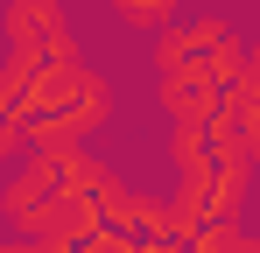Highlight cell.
<instances>
[{
    "mask_svg": "<svg viewBox=\"0 0 260 253\" xmlns=\"http://www.w3.org/2000/svg\"><path fill=\"white\" fill-rule=\"evenodd\" d=\"M113 169H99L78 141H28V155L0 183V218L21 239L78 246V239L99 232V183Z\"/></svg>",
    "mask_w": 260,
    "mask_h": 253,
    "instance_id": "6da1fadb",
    "label": "cell"
},
{
    "mask_svg": "<svg viewBox=\"0 0 260 253\" xmlns=\"http://www.w3.org/2000/svg\"><path fill=\"white\" fill-rule=\"evenodd\" d=\"M155 91H162V113L169 120H204L225 106V91L246 71V42L232 36V21H169L155 49Z\"/></svg>",
    "mask_w": 260,
    "mask_h": 253,
    "instance_id": "7a4b0ae2",
    "label": "cell"
},
{
    "mask_svg": "<svg viewBox=\"0 0 260 253\" xmlns=\"http://www.w3.org/2000/svg\"><path fill=\"white\" fill-rule=\"evenodd\" d=\"M0 99L28 120V141H85L91 126L113 120V84L78 64H0Z\"/></svg>",
    "mask_w": 260,
    "mask_h": 253,
    "instance_id": "3957f363",
    "label": "cell"
},
{
    "mask_svg": "<svg viewBox=\"0 0 260 253\" xmlns=\"http://www.w3.org/2000/svg\"><path fill=\"white\" fill-rule=\"evenodd\" d=\"M0 42L14 64H78V28H71L63 0H7Z\"/></svg>",
    "mask_w": 260,
    "mask_h": 253,
    "instance_id": "277c9868",
    "label": "cell"
},
{
    "mask_svg": "<svg viewBox=\"0 0 260 253\" xmlns=\"http://www.w3.org/2000/svg\"><path fill=\"white\" fill-rule=\"evenodd\" d=\"M190 253H260V239L239 225V218H211L190 232Z\"/></svg>",
    "mask_w": 260,
    "mask_h": 253,
    "instance_id": "5b68a950",
    "label": "cell"
},
{
    "mask_svg": "<svg viewBox=\"0 0 260 253\" xmlns=\"http://www.w3.org/2000/svg\"><path fill=\"white\" fill-rule=\"evenodd\" d=\"M176 7H183V0H113V14L127 21L134 36H162L176 21Z\"/></svg>",
    "mask_w": 260,
    "mask_h": 253,
    "instance_id": "8992f818",
    "label": "cell"
},
{
    "mask_svg": "<svg viewBox=\"0 0 260 253\" xmlns=\"http://www.w3.org/2000/svg\"><path fill=\"white\" fill-rule=\"evenodd\" d=\"M21 155H28V120H21V113L0 99V169H14Z\"/></svg>",
    "mask_w": 260,
    "mask_h": 253,
    "instance_id": "52a82bcc",
    "label": "cell"
},
{
    "mask_svg": "<svg viewBox=\"0 0 260 253\" xmlns=\"http://www.w3.org/2000/svg\"><path fill=\"white\" fill-rule=\"evenodd\" d=\"M0 253H99V232L78 239V246H43V239H21V232H14V239H0Z\"/></svg>",
    "mask_w": 260,
    "mask_h": 253,
    "instance_id": "ba28073f",
    "label": "cell"
},
{
    "mask_svg": "<svg viewBox=\"0 0 260 253\" xmlns=\"http://www.w3.org/2000/svg\"><path fill=\"white\" fill-rule=\"evenodd\" d=\"M232 91H246V99H260V36L246 42V71H239V84Z\"/></svg>",
    "mask_w": 260,
    "mask_h": 253,
    "instance_id": "9c48e42d",
    "label": "cell"
}]
</instances>
